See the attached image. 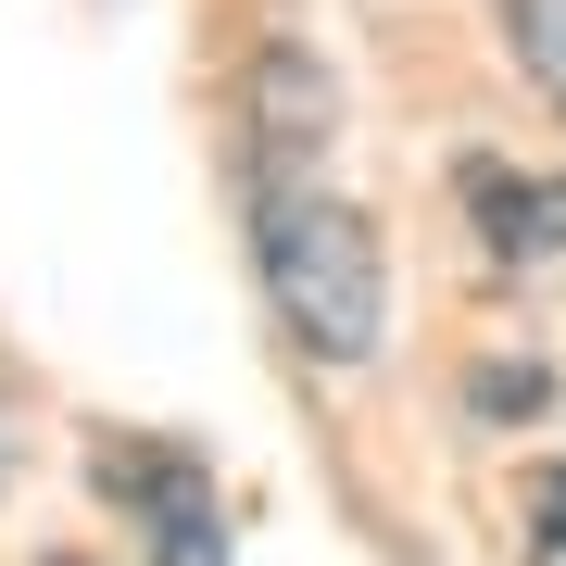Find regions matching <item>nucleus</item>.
<instances>
[{"instance_id": "obj_2", "label": "nucleus", "mask_w": 566, "mask_h": 566, "mask_svg": "<svg viewBox=\"0 0 566 566\" xmlns=\"http://www.w3.org/2000/svg\"><path fill=\"white\" fill-rule=\"evenodd\" d=\"M102 491L139 516V554H151V566H227V504H214L202 453H177V441L102 453Z\"/></svg>"}, {"instance_id": "obj_5", "label": "nucleus", "mask_w": 566, "mask_h": 566, "mask_svg": "<svg viewBox=\"0 0 566 566\" xmlns=\"http://www.w3.org/2000/svg\"><path fill=\"white\" fill-rule=\"evenodd\" d=\"M504 39H516L528 76H542V102L566 114V0H504Z\"/></svg>"}, {"instance_id": "obj_7", "label": "nucleus", "mask_w": 566, "mask_h": 566, "mask_svg": "<svg viewBox=\"0 0 566 566\" xmlns=\"http://www.w3.org/2000/svg\"><path fill=\"white\" fill-rule=\"evenodd\" d=\"M542 403H554L542 365H479V416H542Z\"/></svg>"}, {"instance_id": "obj_3", "label": "nucleus", "mask_w": 566, "mask_h": 566, "mask_svg": "<svg viewBox=\"0 0 566 566\" xmlns=\"http://www.w3.org/2000/svg\"><path fill=\"white\" fill-rule=\"evenodd\" d=\"M327 139H340V88L303 39H277L240 102V177H327Z\"/></svg>"}, {"instance_id": "obj_4", "label": "nucleus", "mask_w": 566, "mask_h": 566, "mask_svg": "<svg viewBox=\"0 0 566 566\" xmlns=\"http://www.w3.org/2000/svg\"><path fill=\"white\" fill-rule=\"evenodd\" d=\"M465 227L491 240V264H566V177H542V164H504V151H465Z\"/></svg>"}, {"instance_id": "obj_6", "label": "nucleus", "mask_w": 566, "mask_h": 566, "mask_svg": "<svg viewBox=\"0 0 566 566\" xmlns=\"http://www.w3.org/2000/svg\"><path fill=\"white\" fill-rule=\"evenodd\" d=\"M528 566H566V453L542 465V491H528Z\"/></svg>"}, {"instance_id": "obj_1", "label": "nucleus", "mask_w": 566, "mask_h": 566, "mask_svg": "<svg viewBox=\"0 0 566 566\" xmlns=\"http://www.w3.org/2000/svg\"><path fill=\"white\" fill-rule=\"evenodd\" d=\"M252 264H264L277 327L315 365H365L378 353V315H390L378 227H365L327 177H252Z\"/></svg>"}]
</instances>
